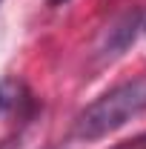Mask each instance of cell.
Here are the masks:
<instances>
[{
	"label": "cell",
	"instance_id": "cell-1",
	"mask_svg": "<svg viewBox=\"0 0 146 149\" xmlns=\"http://www.w3.org/2000/svg\"><path fill=\"white\" fill-rule=\"evenodd\" d=\"M146 115V80H129L109 92H103L95 103L77 115L74 120V138L77 141H100L112 132L123 129L126 123Z\"/></svg>",
	"mask_w": 146,
	"mask_h": 149
},
{
	"label": "cell",
	"instance_id": "cell-2",
	"mask_svg": "<svg viewBox=\"0 0 146 149\" xmlns=\"http://www.w3.org/2000/svg\"><path fill=\"white\" fill-rule=\"evenodd\" d=\"M52 3H60V0H52Z\"/></svg>",
	"mask_w": 146,
	"mask_h": 149
}]
</instances>
